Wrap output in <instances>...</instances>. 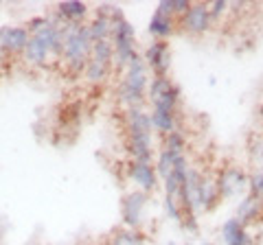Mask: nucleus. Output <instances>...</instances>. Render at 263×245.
<instances>
[{
    "label": "nucleus",
    "mask_w": 263,
    "mask_h": 245,
    "mask_svg": "<svg viewBox=\"0 0 263 245\" xmlns=\"http://www.w3.org/2000/svg\"><path fill=\"white\" fill-rule=\"evenodd\" d=\"M167 151L171 153H186V136L180 132V129H176V132H171L162 138V145Z\"/></svg>",
    "instance_id": "20"
},
{
    "label": "nucleus",
    "mask_w": 263,
    "mask_h": 245,
    "mask_svg": "<svg viewBox=\"0 0 263 245\" xmlns=\"http://www.w3.org/2000/svg\"><path fill=\"white\" fill-rule=\"evenodd\" d=\"M127 177L138 186V191H143L147 195H152L160 184L158 173H156V167L149 165V162L129 160L127 162Z\"/></svg>",
    "instance_id": "11"
},
{
    "label": "nucleus",
    "mask_w": 263,
    "mask_h": 245,
    "mask_svg": "<svg viewBox=\"0 0 263 245\" xmlns=\"http://www.w3.org/2000/svg\"><path fill=\"white\" fill-rule=\"evenodd\" d=\"M178 29L184 31L189 35H206L213 29L209 5L206 3H191L189 11L182 15V18H178Z\"/></svg>",
    "instance_id": "8"
},
{
    "label": "nucleus",
    "mask_w": 263,
    "mask_h": 245,
    "mask_svg": "<svg viewBox=\"0 0 263 245\" xmlns=\"http://www.w3.org/2000/svg\"><path fill=\"white\" fill-rule=\"evenodd\" d=\"M125 145L129 160L149 162L154 165V125L149 112L145 108H129L125 110Z\"/></svg>",
    "instance_id": "1"
},
{
    "label": "nucleus",
    "mask_w": 263,
    "mask_h": 245,
    "mask_svg": "<svg viewBox=\"0 0 263 245\" xmlns=\"http://www.w3.org/2000/svg\"><path fill=\"white\" fill-rule=\"evenodd\" d=\"M180 101H182V92H180V86L174 84V86H171L162 96H158L156 101H152V108H154V110H162V112L178 114Z\"/></svg>",
    "instance_id": "18"
},
{
    "label": "nucleus",
    "mask_w": 263,
    "mask_h": 245,
    "mask_svg": "<svg viewBox=\"0 0 263 245\" xmlns=\"http://www.w3.org/2000/svg\"><path fill=\"white\" fill-rule=\"evenodd\" d=\"M221 239H224L226 245H254L252 236L237 217H230L221 226Z\"/></svg>",
    "instance_id": "15"
},
{
    "label": "nucleus",
    "mask_w": 263,
    "mask_h": 245,
    "mask_svg": "<svg viewBox=\"0 0 263 245\" xmlns=\"http://www.w3.org/2000/svg\"><path fill=\"white\" fill-rule=\"evenodd\" d=\"M147 88H149V68L143 59V53H136L129 64L123 68V77L119 81L117 96L125 110L143 108L147 101Z\"/></svg>",
    "instance_id": "2"
},
{
    "label": "nucleus",
    "mask_w": 263,
    "mask_h": 245,
    "mask_svg": "<svg viewBox=\"0 0 263 245\" xmlns=\"http://www.w3.org/2000/svg\"><path fill=\"white\" fill-rule=\"evenodd\" d=\"M259 120H261V132H263V103L259 105Z\"/></svg>",
    "instance_id": "25"
},
{
    "label": "nucleus",
    "mask_w": 263,
    "mask_h": 245,
    "mask_svg": "<svg viewBox=\"0 0 263 245\" xmlns=\"http://www.w3.org/2000/svg\"><path fill=\"white\" fill-rule=\"evenodd\" d=\"M55 18L57 22L66 27V24H84L88 18V5L86 3H79V0H66V3H57L55 5Z\"/></svg>",
    "instance_id": "14"
},
{
    "label": "nucleus",
    "mask_w": 263,
    "mask_h": 245,
    "mask_svg": "<svg viewBox=\"0 0 263 245\" xmlns=\"http://www.w3.org/2000/svg\"><path fill=\"white\" fill-rule=\"evenodd\" d=\"M114 68V48L110 39L92 44V53H90L88 66L84 70V79L90 86H99L110 77V72Z\"/></svg>",
    "instance_id": "5"
},
{
    "label": "nucleus",
    "mask_w": 263,
    "mask_h": 245,
    "mask_svg": "<svg viewBox=\"0 0 263 245\" xmlns=\"http://www.w3.org/2000/svg\"><path fill=\"white\" fill-rule=\"evenodd\" d=\"M29 31L24 24H3L0 27V55H20L29 44Z\"/></svg>",
    "instance_id": "9"
},
{
    "label": "nucleus",
    "mask_w": 263,
    "mask_h": 245,
    "mask_svg": "<svg viewBox=\"0 0 263 245\" xmlns=\"http://www.w3.org/2000/svg\"><path fill=\"white\" fill-rule=\"evenodd\" d=\"M239 221L248 228L250 223H257L263 221V199H257L252 195H246V197L239 201L237 206V215H235Z\"/></svg>",
    "instance_id": "16"
},
{
    "label": "nucleus",
    "mask_w": 263,
    "mask_h": 245,
    "mask_svg": "<svg viewBox=\"0 0 263 245\" xmlns=\"http://www.w3.org/2000/svg\"><path fill=\"white\" fill-rule=\"evenodd\" d=\"M215 182L221 199H230L235 195L248 191V173L237 165H226L224 169H219Z\"/></svg>",
    "instance_id": "7"
},
{
    "label": "nucleus",
    "mask_w": 263,
    "mask_h": 245,
    "mask_svg": "<svg viewBox=\"0 0 263 245\" xmlns=\"http://www.w3.org/2000/svg\"><path fill=\"white\" fill-rule=\"evenodd\" d=\"M228 3H230V0H211V3H206L213 24H217L219 20L226 18V13H228Z\"/></svg>",
    "instance_id": "23"
},
{
    "label": "nucleus",
    "mask_w": 263,
    "mask_h": 245,
    "mask_svg": "<svg viewBox=\"0 0 263 245\" xmlns=\"http://www.w3.org/2000/svg\"><path fill=\"white\" fill-rule=\"evenodd\" d=\"M248 195L257 199H263V169L252 171L248 175Z\"/></svg>",
    "instance_id": "22"
},
{
    "label": "nucleus",
    "mask_w": 263,
    "mask_h": 245,
    "mask_svg": "<svg viewBox=\"0 0 263 245\" xmlns=\"http://www.w3.org/2000/svg\"><path fill=\"white\" fill-rule=\"evenodd\" d=\"M147 31H149V35L154 39H158V42H169V37L178 31V18H174L171 13L156 7L152 20L147 24Z\"/></svg>",
    "instance_id": "12"
},
{
    "label": "nucleus",
    "mask_w": 263,
    "mask_h": 245,
    "mask_svg": "<svg viewBox=\"0 0 263 245\" xmlns=\"http://www.w3.org/2000/svg\"><path fill=\"white\" fill-rule=\"evenodd\" d=\"M110 42L114 48V68L123 72V68L129 64V59L138 53L136 51V31L125 15H119V18L112 20Z\"/></svg>",
    "instance_id": "4"
},
{
    "label": "nucleus",
    "mask_w": 263,
    "mask_h": 245,
    "mask_svg": "<svg viewBox=\"0 0 263 245\" xmlns=\"http://www.w3.org/2000/svg\"><path fill=\"white\" fill-rule=\"evenodd\" d=\"M174 84L176 81H171V77H152L149 88H147V99H149V103L156 101L158 96H162Z\"/></svg>",
    "instance_id": "21"
},
{
    "label": "nucleus",
    "mask_w": 263,
    "mask_h": 245,
    "mask_svg": "<svg viewBox=\"0 0 263 245\" xmlns=\"http://www.w3.org/2000/svg\"><path fill=\"white\" fill-rule=\"evenodd\" d=\"M143 59L147 64V68L152 70L154 77H169V68H171V48L169 42H158L152 39L143 51Z\"/></svg>",
    "instance_id": "10"
},
{
    "label": "nucleus",
    "mask_w": 263,
    "mask_h": 245,
    "mask_svg": "<svg viewBox=\"0 0 263 245\" xmlns=\"http://www.w3.org/2000/svg\"><path fill=\"white\" fill-rule=\"evenodd\" d=\"M171 245H176V243H171Z\"/></svg>",
    "instance_id": "26"
},
{
    "label": "nucleus",
    "mask_w": 263,
    "mask_h": 245,
    "mask_svg": "<svg viewBox=\"0 0 263 245\" xmlns=\"http://www.w3.org/2000/svg\"><path fill=\"white\" fill-rule=\"evenodd\" d=\"M92 37H90L88 24H66L64 27V53L62 64L68 70V75L79 77L84 75L88 66L90 53H92Z\"/></svg>",
    "instance_id": "3"
},
{
    "label": "nucleus",
    "mask_w": 263,
    "mask_h": 245,
    "mask_svg": "<svg viewBox=\"0 0 263 245\" xmlns=\"http://www.w3.org/2000/svg\"><path fill=\"white\" fill-rule=\"evenodd\" d=\"M149 197L143 191H129L123 195L121 199V219H123V226L129 228V230H141L143 226V215H145V208L149 203Z\"/></svg>",
    "instance_id": "6"
},
{
    "label": "nucleus",
    "mask_w": 263,
    "mask_h": 245,
    "mask_svg": "<svg viewBox=\"0 0 263 245\" xmlns=\"http://www.w3.org/2000/svg\"><path fill=\"white\" fill-rule=\"evenodd\" d=\"M147 236L141 230H129V228H123L117 234L112 236V245H145Z\"/></svg>",
    "instance_id": "19"
},
{
    "label": "nucleus",
    "mask_w": 263,
    "mask_h": 245,
    "mask_svg": "<svg viewBox=\"0 0 263 245\" xmlns=\"http://www.w3.org/2000/svg\"><path fill=\"white\" fill-rule=\"evenodd\" d=\"M149 118H152V125H154V132H158L162 138L176 132L178 129V114H171V112H162V110H149Z\"/></svg>",
    "instance_id": "17"
},
{
    "label": "nucleus",
    "mask_w": 263,
    "mask_h": 245,
    "mask_svg": "<svg viewBox=\"0 0 263 245\" xmlns=\"http://www.w3.org/2000/svg\"><path fill=\"white\" fill-rule=\"evenodd\" d=\"M164 210H167V217L174 219V221L180 223V219H182V212H180V203H178V197H174V195H164Z\"/></svg>",
    "instance_id": "24"
},
{
    "label": "nucleus",
    "mask_w": 263,
    "mask_h": 245,
    "mask_svg": "<svg viewBox=\"0 0 263 245\" xmlns=\"http://www.w3.org/2000/svg\"><path fill=\"white\" fill-rule=\"evenodd\" d=\"M219 191H217V182L215 177L209 173H202V182L197 186V197H195V210L200 212H211L213 208L219 203Z\"/></svg>",
    "instance_id": "13"
}]
</instances>
